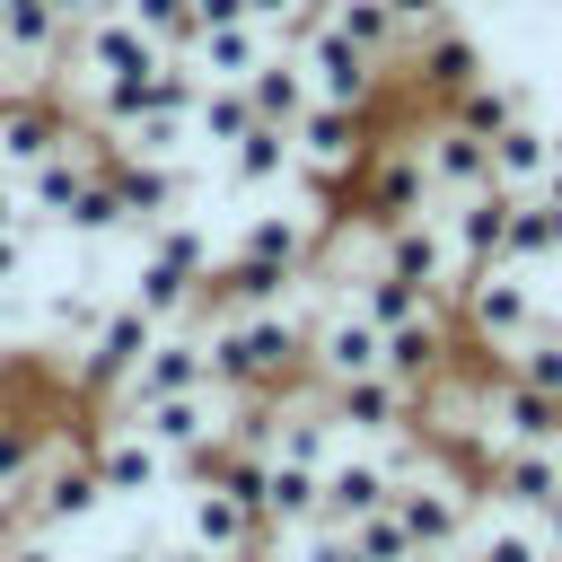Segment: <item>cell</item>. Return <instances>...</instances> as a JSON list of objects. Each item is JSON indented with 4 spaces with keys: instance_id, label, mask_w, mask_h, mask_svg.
<instances>
[{
    "instance_id": "4dcf8cb0",
    "label": "cell",
    "mask_w": 562,
    "mask_h": 562,
    "mask_svg": "<svg viewBox=\"0 0 562 562\" xmlns=\"http://www.w3.org/2000/svg\"><path fill=\"white\" fill-rule=\"evenodd\" d=\"M281 527H316V465H299V457L263 465V536H281Z\"/></svg>"
},
{
    "instance_id": "83f0119b",
    "label": "cell",
    "mask_w": 562,
    "mask_h": 562,
    "mask_svg": "<svg viewBox=\"0 0 562 562\" xmlns=\"http://www.w3.org/2000/svg\"><path fill=\"white\" fill-rule=\"evenodd\" d=\"M544 167H553V132H536L527 114L492 132V184H509V193H536V184H544Z\"/></svg>"
},
{
    "instance_id": "7dc6e473",
    "label": "cell",
    "mask_w": 562,
    "mask_h": 562,
    "mask_svg": "<svg viewBox=\"0 0 562 562\" xmlns=\"http://www.w3.org/2000/svg\"><path fill=\"white\" fill-rule=\"evenodd\" d=\"M536 536H544V553H553V562H562V492H553V501H544V509H536Z\"/></svg>"
},
{
    "instance_id": "8d00e7d4",
    "label": "cell",
    "mask_w": 562,
    "mask_h": 562,
    "mask_svg": "<svg viewBox=\"0 0 562 562\" xmlns=\"http://www.w3.org/2000/svg\"><path fill=\"white\" fill-rule=\"evenodd\" d=\"M246 123H255V105H246V79H202V97H193V132L228 149Z\"/></svg>"
},
{
    "instance_id": "2e32d148",
    "label": "cell",
    "mask_w": 562,
    "mask_h": 562,
    "mask_svg": "<svg viewBox=\"0 0 562 562\" xmlns=\"http://www.w3.org/2000/svg\"><path fill=\"white\" fill-rule=\"evenodd\" d=\"M290 149H299V167H307L316 184H334V176H351V167L369 158V114H360V105H307V114L290 123Z\"/></svg>"
},
{
    "instance_id": "ab89813d",
    "label": "cell",
    "mask_w": 562,
    "mask_h": 562,
    "mask_svg": "<svg viewBox=\"0 0 562 562\" xmlns=\"http://www.w3.org/2000/svg\"><path fill=\"white\" fill-rule=\"evenodd\" d=\"M97 307H105V299H97L88 281H61V290L44 299V334H61V342H79V334L97 325Z\"/></svg>"
},
{
    "instance_id": "db71d44e",
    "label": "cell",
    "mask_w": 562,
    "mask_h": 562,
    "mask_svg": "<svg viewBox=\"0 0 562 562\" xmlns=\"http://www.w3.org/2000/svg\"><path fill=\"white\" fill-rule=\"evenodd\" d=\"M246 562H281V553H263V544H255V553H246Z\"/></svg>"
},
{
    "instance_id": "ffe728a7",
    "label": "cell",
    "mask_w": 562,
    "mask_h": 562,
    "mask_svg": "<svg viewBox=\"0 0 562 562\" xmlns=\"http://www.w3.org/2000/svg\"><path fill=\"white\" fill-rule=\"evenodd\" d=\"M422 167H430L439 202L483 193V184H492V140H483V132H465V123H448V114H430V123H422Z\"/></svg>"
},
{
    "instance_id": "3957f363",
    "label": "cell",
    "mask_w": 562,
    "mask_h": 562,
    "mask_svg": "<svg viewBox=\"0 0 562 562\" xmlns=\"http://www.w3.org/2000/svg\"><path fill=\"white\" fill-rule=\"evenodd\" d=\"M536 325H544V307H536V290H527L518 263H474V272H457V334H465L474 351H509V342L536 334Z\"/></svg>"
},
{
    "instance_id": "f1b7e54d",
    "label": "cell",
    "mask_w": 562,
    "mask_h": 562,
    "mask_svg": "<svg viewBox=\"0 0 562 562\" xmlns=\"http://www.w3.org/2000/svg\"><path fill=\"white\" fill-rule=\"evenodd\" d=\"M228 167H237V193H263V184H281V176L299 167V149H290V123H246V132L228 140Z\"/></svg>"
},
{
    "instance_id": "7bdbcfd3",
    "label": "cell",
    "mask_w": 562,
    "mask_h": 562,
    "mask_svg": "<svg viewBox=\"0 0 562 562\" xmlns=\"http://www.w3.org/2000/svg\"><path fill=\"white\" fill-rule=\"evenodd\" d=\"M351 544H360L369 562H404V553H413V536H404V518H395V509H369V518L351 527Z\"/></svg>"
},
{
    "instance_id": "f907efd6",
    "label": "cell",
    "mask_w": 562,
    "mask_h": 562,
    "mask_svg": "<svg viewBox=\"0 0 562 562\" xmlns=\"http://www.w3.org/2000/svg\"><path fill=\"white\" fill-rule=\"evenodd\" d=\"M149 562H220V553H202L193 536H176V544H167V553H149Z\"/></svg>"
},
{
    "instance_id": "681fc988",
    "label": "cell",
    "mask_w": 562,
    "mask_h": 562,
    "mask_svg": "<svg viewBox=\"0 0 562 562\" xmlns=\"http://www.w3.org/2000/svg\"><path fill=\"white\" fill-rule=\"evenodd\" d=\"M61 9V26H88V18H105V9H123V0H53Z\"/></svg>"
},
{
    "instance_id": "11a10c76",
    "label": "cell",
    "mask_w": 562,
    "mask_h": 562,
    "mask_svg": "<svg viewBox=\"0 0 562 562\" xmlns=\"http://www.w3.org/2000/svg\"><path fill=\"white\" fill-rule=\"evenodd\" d=\"M483 9H518V0H483Z\"/></svg>"
},
{
    "instance_id": "603a6c76",
    "label": "cell",
    "mask_w": 562,
    "mask_h": 562,
    "mask_svg": "<svg viewBox=\"0 0 562 562\" xmlns=\"http://www.w3.org/2000/svg\"><path fill=\"white\" fill-rule=\"evenodd\" d=\"M509 184H483V193H457L439 220H448V246H457V272L474 263H501V237H509Z\"/></svg>"
},
{
    "instance_id": "5bb4252c",
    "label": "cell",
    "mask_w": 562,
    "mask_h": 562,
    "mask_svg": "<svg viewBox=\"0 0 562 562\" xmlns=\"http://www.w3.org/2000/svg\"><path fill=\"white\" fill-rule=\"evenodd\" d=\"M457 369V316H448V299H430V307H413L404 325H386V378L395 386H439Z\"/></svg>"
},
{
    "instance_id": "60d3db41",
    "label": "cell",
    "mask_w": 562,
    "mask_h": 562,
    "mask_svg": "<svg viewBox=\"0 0 562 562\" xmlns=\"http://www.w3.org/2000/svg\"><path fill=\"white\" fill-rule=\"evenodd\" d=\"M35 448H44V430H35V422H9V413H0V501H18V483L35 474Z\"/></svg>"
},
{
    "instance_id": "bcb514c9",
    "label": "cell",
    "mask_w": 562,
    "mask_h": 562,
    "mask_svg": "<svg viewBox=\"0 0 562 562\" xmlns=\"http://www.w3.org/2000/svg\"><path fill=\"white\" fill-rule=\"evenodd\" d=\"M386 9L404 18V35H413V26H439V18H457V0H386Z\"/></svg>"
},
{
    "instance_id": "74e56055",
    "label": "cell",
    "mask_w": 562,
    "mask_h": 562,
    "mask_svg": "<svg viewBox=\"0 0 562 562\" xmlns=\"http://www.w3.org/2000/svg\"><path fill=\"white\" fill-rule=\"evenodd\" d=\"M501 360H509V378H527V386L562 395V325H536V334H518Z\"/></svg>"
},
{
    "instance_id": "9a60e30c",
    "label": "cell",
    "mask_w": 562,
    "mask_h": 562,
    "mask_svg": "<svg viewBox=\"0 0 562 562\" xmlns=\"http://www.w3.org/2000/svg\"><path fill=\"white\" fill-rule=\"evenodd\" d=\"M395 70H413V88H422L430 105H448V97L483 70V44H474V35H457V18H439V26H413V35H404Z\"/></svg>"
},
{
    "instance_id": "7402d4cb",
    "label": "cell",
    "mask_w": 562,
    "mask_h": 562,
    "mask_svg": "<svg viewBox=\"0 0 562 562\" xmlns=\"http://www.w3.org/2000/svg\"><path fill=\"white\" fill-rule=\"evenodd\" d=\"M61 53H70V26H61L53 0H0V70H18V79L35 70L44 79Z\"/></svg>"
},
{
    "instance_id": "f35d334b",
    "label": "cell",
    "mask_w": 562,
    "mask_h": 562,
    "mask_svg": "<svg viewBox=\"0 0 562 562\" xmlns=\"http://www.w3.org/2000/svg\"><path fill=\"white\" fill-rule=\"evenodd\" d=\"M61 228H79V237H114V228H132V211H123L114 176H88V184H79V202L61 211Z\"/></svg>"
},
{
    "instance_id": "7a4b0ae2",
    "label": "cell",
    "mask_w": 562,
    "mask_h": 562,
    "mask_svg": "<svg viewBox=\"0 0 562 562\" xmlns=\"http://www.w3.org/2000/svg\"><path fill=\"white\" fill-rule=\"evenodd\" d=\"M474 501H483V483H474L465 465H439V457L404 465V474H395V492H386V509L404 518V536H413V544H465Z\"/></svg>"
},
{
    "instance_id": "30bf717a",
    "label": "cell",
    "mask_w": 562,
    "mask_h": 562,
    "mask_svg": "<svg viewBox=\"0 0 562 562\" xmlns=\"http://www.w3.org/2000/svg\"><path fill=\"white\" fill-rule=\"evenodd\" d=\"M202 386H220V378H211V342H202V334L158 325V334H149V351H140V369L123 378V395H114L105 413H140V404H158V395H202Z\"/></svg>"
},
{
    "instance_id": "484cf974",
    "label": "cell",
    "mask_w": 562,
    "mask_h": 562,
    "mask_svg": "<svg viewBox=\"0 0 562 562\" xmlns=\"http://www.w3.org/2000/svg\"><path fill=\"white\" fill-rule=\"evenodd\" d=\"M272 53V35L255 26V18H228V26H202L193 44H184V61L202 70V79H246L255 61Z\"/></svg>"
},
{
    "instance_id": "4316f807",
    "label": "cell",
    "mask_w": 562,
    "mask_h": 562,
    "mask_svg": "<svg viewBox=\"0 0 562 562\" xmlns=\"http://www.w3.org/2000/svg\"><path fill=\"white\" fill-rule=\"evenodd\" d=\"M70 140V123L53 114V105H35V97H0V167L18 176V167H35L44 149H61Z\"/></svg>"
},
{
    "instance_id": "f5cc1de1",
    "label": "cell",
    "mask_w": 562,
    "mask_h": 562,
    "mask_svg": "<svg viewBox=\"0 0 562 562\" xmlns=\"http://www.w3.org/2000/svg\"><path fill=\"white\" fill-rule=\"evenodd\" d=\"M105 562H149V553H140V544H132V553H105Z\"/></svg>"
},
{
    "instance_id": "4fadbf2b",
    "label": "cell",
    "mask_w": 562,
    "mask_h": 562,
    "mask_svg": "<svg viewBox=\"0 0 562 562\" xmlns=\"http://www.w3.org/2000/svg\"><path fill=\"white\" fill-rule=\"evenodd\" d=\"M88 465H97V492L105 501H140L167 483V448L132 422V413H105V430L88 439Z\"/></svg>"
},
{
    "instance_id": "b9f144b4",
    "label": "cell",
    "mask_w": 562,
    "mask_h": 562,
    "mask_svg": "<svg viewBox=\"0 0 562 562\" xmlns=\"http://www.w3.org/2000/svg\"><path fill=\"white\" fill-rule=\"evenodd\" d=\"M123 18H140L167 53H184V44H193V0H123Z\"/></svg>"
},
{
    "instance_id": "d4e9b609",
    "label": "cell",
    "mask_w": 562,
    "mask_h": 562,
    "mask_svg": "<svg viewBox=\"0 0 562 562\" xmlns=\"http://www.w3.org/2000/svg\"><path fill=\"white\" fill-rule=\"evenodd\" d=\"M290 263H263V255H228V263H211V281H202V299L211 307H281L290 299Z\"/></svg>"
},
{
    "instance_id": "816d5d0a",
    "label": "cell",
    "mask_w": 562,
    "mask_h": 562,
    "mask_svg": "<svg viewBox=\"0 0 562 562\" xmlns=\"http://www.w3.org/2000/svg\"><path fill=\"white\" fill-rule=\"evenodd\" d=\"M404 562H465V553H457V544H413Z\"/></svg>"
},
{
    "instance_id": "52a82bcc",
    "label": "cell",
    "mask_w": 562,
    "mask_h": 562,
    "mask_svg": "<svg viewBox=\"0 0 562 562\" xmlns=\"http://www.w3.org/2000/svg\"><path fill=\"white\" fill-rule=\"evenodd\" d=\"M404 465H422L413 439H395L386 457H325L316 465V527H360L369 509H386V492H395Z\"/></svg>"
},
{
    "instance_id": "e0dca14e",
    "label": "cell",
    "mask_w": 562,
    "mask_h": 562,
    "mask_svg": "<svg viewBox=\"0 0 562 562\" xmlns=\"http://www.w3.org/2000/svg\"><path fill=\"white\" fill-rule=\"evenodd\" d=\"M325 395V413H334V430H369V439H404L422 413H413V386H395L386 369H369V378H342V386H316Z\"/></svg>"
},
{
    "instance_id": "ee69618b",
    "label": "cell",
    "mask_w": 562,
    "mask_h": 562,
    "mask_svg": "<svg viewBox=\"0 0 562 562\" xmlns=\"http://www.w3.org/2000/svg\"><path fill=\"white\" fill-rule=\"evenodd\" d=\"M35 228H44V220L26 211V193H18V176L0 167V237H35Z\"/></svg>"
},
{
    "instance_id": "f546056e",
    "label": "cell",
    "mask_w": 562,
    "mask_h": 562,
    "mask_svg": "<svg viewBox=\"0 0 562 562\" xmlns=\"http://www.w3.org/2000/svg\"><path fill=\"white\" fill-rule=\"evenodd\" d=\"M132 299H140V307H149V316H158V325H176V316H184V307H193V299H202V272H193V263H176V255H158V246H149V255H140V272H132Z\"/></svg>"
},
{
    "instance_id": "1f68e13d",
    "label": "cell",
    "mask_w": 562,
    "mask_h": 562,
    "mask_svg": "<svg viewBox=\"0 0 562 562\" xmlns=\"http://www.w3.org/2000/svg\"><path fill=\"white\" fill-rule=\"evenodd\" d=\"M430 114H448V123H465V132H483V140H492L501 123H518V114H527V97H518V88H501L492 70H474V79H465L448 105H430Z\"/></svg>"
},
{
    "instance_id": "f6af8a7d",
    "label": "cell",
    "mask_w": 562,
    "mask_h": 562,
    "mask_svg": "<svg viewBox=\"0 0 562 562\" xmlns=\"http://www.w3.org/2000/svg\"><path fill=\"white\" fill-rule=\"evenodd\" d=\"M299 562H369V553L351 544V527H307V553Z\"/></svg>"
},
{
    "instance_id": "e575fe53",
    "label": "cell",
    "mask_w": 562,
    "mask_h": 562,
    "mask_svg": "<svg viewBox=\"0 0 562 562\" xmlns=\"http://www.w3.org/2000/svg\"><path fill=\"white\" fill-rule=\"evenodd\" d=\"M562 255V237H553V211H544V193H518L509 202V237H501V263H553Z\"/></svg>"
},
{
    "instance_id": "836d02e7",
    "label": "cell",
    "mask_w": 562,
    "mask_h": 562,
    "mask_svg": "<svg viewBox=\"0 0 562 562\" xmlns=\"http://www.w3.org/2000/svg\"><path fill=\"white\" fill-rule=\"evenodd\" d=\"M316 18H325V26H342L360 53H378V61L395 70V53H404V18H395L386 0H325Z\"/></svg>"
},
{
    "instance_id": "d590c367",
    "label": "cell",
    "mask_w": 562,
    "mask_h": 562,
    "mask_svg": "<svg viewBox=\"0 0 562 562\" xmlns=\"http://www.w3.org/2000/svg\"><path fill=\"white\" fill-rule=\"evenodd\" d=\"M465 562H553L544 553V536H536V518H492V527H465V544H457Z\"/></svg>"
},
{
    "instance_id": "9c48e42d",
    "label": "cell",
    "mask_w": 562,
    "mask_h": 562,
    "mask_svg": "<svg viewBox=\"0 0 562 562\" xmlns=\"http://www.w3.org/2000/svg\"><path fill=\"white\" fill-rule=\"evenodd\" d=\"M369 369H386V334L351 299L316 307L307 316V386H342V378H369Z\"/></svg>"
},
{
    "instance_id": "d6986e66",
    "label": "cell",
    "mask_w": 562,
    "mask_h": 562,
    "mask_svg": "<svg viewBox=\"0 0 562 562\" xmlns=\"http://www.w3.org/2000/svg\"><path fill=\"white\" fill-rule=\"evenodd\" d=\"M474 483H483L509 518H536V509L562 492V448H492Z\"/></svg>"
},
{
    "instance_id": "d6a6232c",
    "label": "cell",
    "mask_w": 562,
    "mask_h": 562,
    "mask_svg": "<svg viewBox=\"0 0 562 562\" xmlns=\"http://www.w3.org/2000/svg\"><path fill=\"white\" fill-rule=\"evenodd\" d=\"M237 255H263V263H307L316 255V220H299V211H255L246 228H237Z\"/></svg>"
},
{
    "instance_id": "277c9868",
    "label": "cell",
    "mask_w": 562,
    "mask_h": 562,
    "mask_svg": "<svg viewBox=\"0 0 562 562\" xmlns=\"http://www.w3.org/2000/svg\"><path fill=\"white\" fill-rule=\"evenodd\" d=\"M105 492H97V465H88V448H70V439H44L35 448V474L18 483V501H9V518L18 527H35V536H53V527H70V518H88Z\"/></svg>"
},
{
    "instance_id": "ba28073f",
    "label": "cell",
    "mask_w": 562,
    "mask_h": 562,
    "mask_svg": "<svg viewBox=\"0 0 562 562\" xmlns=\"http://www.w3.org/2000/svg\"><path fill=\"white\" fill-rule=\"evenodd\" d=\"M369 263H386V272L422 281L430 299H448V290H457V246H448L439 202H430V211H413V220H369Z\"/></svg>"
},
{
    "instance_id": "7c38bea8",
    "label": "cell",
    "mask_w": 562,
    "mask_h": 562,
    "mask_svg": "<svg viewBox=\"0 0 562 562\" xmlns=\"http://www.w3.org/2000/svg\"><path fill=\"white\" fill-rule=\"evenodd\" d=\"M360 193H369V220H413L439 202L430 167H422V132H395V140H369L360 158Z\"/></svg>"
},
{
    "instance_id": "8992f818",
    "label": "cell",
    "mask_w": 562,
    "mask_h": 562,
    "mask_svg": "<svg viewBox=\"0 0 562 562\" xmlns=\"http://www.w3.org/2000/svg\"><path fill=\"white\" fill-rule=\"evenodd\" d=\"M149 334H158V316L140 307V299H123V307H97V325L70 342L79 360H70V378H79V395H97V404H114L123 395V378L140 369V351H149Z\"/></svg>"
},
{
    "instance_id": "cb8c5ba5",
    "label": "cell",
    "mask_w": 562,
    "mask_h": 562,
    "mask_svg": "<svg viewBox=\"0 0 562 562\" xmlns=\"http://www.w3.org/2000/svg\"><path fill=\"white\" fill-rule=\"evenodd\" d=\"M246 105H255V123H299L307 105H316V88H307V70H299V53H263L255 70H246Z\"/></svg>"
},
{
    "instance_id": "8fae6325",
    "label": "cell",
    "mask_w": 562,
    "mask_h": 562,
    "mask_svg": "<svg viewBox=\"0 0 562 562\" xmlns=\"http://www.w3.org/2000/svg\"><path fill=\"white\" fill-rule=\"evenodd\" d=\"M167 44L140 26V18H123V9H105V18H88V26H70V53L61 61H79V79L88 88H114V79H140L149 61H158Z\"/></svg>"
},
{
    "instance_id": "44dd1931",
    "label": "cell",
    "mask_w": 562,
    "mask_h": 562,
    "mask_svg": "<svg viewBox=\"0 0 562 562\" xmlns=\"http://www.w3.org/2000/svg\"><path fill=\"white\" fill-rule=\"evenodd\" d=\"M483 422H492L501 448H562V395H544L527 378H501L483 395Z\"/></svg>"
},
{
    "instance_id": "6da1fadb",
    "label": "cell",
    "mask_w": 562,
    "mask_h": 562,
    "mask_svg": "<svg viewBox=\"0 0 562 562\" xmlns=\"http://www.w3.org/2000/svg\"><path fill=\"white\" fill-rule=\"evenodd\" d=\"M202 342H211V378L246 404L307 378V316L299 307H211Z\"/></svg>"
},
{
    "instance_id": "c3c4849f",
    "label": "cell",
    "mask_w": 562,
    "mask_h": 562,
    "mask_svg": "<svg viewBox=\"0 0 562 562\" xmlns=\"http://www.w3.org/2000/svg\"><path fill=\"white\" fill-rule=\"evenodd\" d=\"M26 246H35V237H0V290L26 272Z\"/></svg>"
},
{
    "instance_id": "5b68a950",
    "label": "cell",
    "mask_w": 562,
    "mask_h": 562,
    "mask_svg": "<svg viewBox=\"0 0 562 562\" xmlns=\"http://www.w3.org/2000/svg\"><path fill=\"white\" fill-rule=\"evenodd\" d=\"M290 53H299V70H307V88H316V105H378V88H386V61L378 53H360L342 26H325V18H307L299 35H290Z\"/></svg>"
},
{
    "instance_id": "ac0fdd59",
    "label": "cell",
    "mask_w": 562,
    "mask_h": 562,
    "mask_svg": "<svg viewBox=\"0 0 562 562\" xmlns=\"http://www.w3.org/2000/svg\"><path fill=\"white\" fill-rule=\"evenodd\" d=\"M184 536H193L202 553H220V562H246V553L263 544V518H255V501H237L228 483H193V492H184Z\"/></svg>"
}]
</instances>
